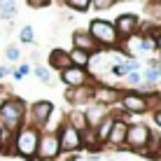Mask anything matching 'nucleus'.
<instances>
[{
	"instance_id": "nucleus-1",
	"label": "nucleus",
	"mask_w": 161,
	"mask_h": 161,
	"mask_svg": "<svg viewBox=\"0 0 161 161\" xmlns=\"http://www.w3.org/2000/svg\"><path fill=\"white\" fill-rule=\"evenodd\" d=\"M26 121V103L21 98H7L0 105V129L16 133Z\"/></svg>"
},
{
	"instance_id": "nucleus-2",
	"label": "nucleus",
	"mask_w": 161,
	"mask_h": 161,
	"mask_svg": "<svg viewBox=\"0 0 161 161\" xmlns=\"http://www.w3.org/2000/svg\"><path fill=\"white\" fill-rule=\"evenodd\" d=\"M37 140H40V129H35L33 124H24L19 131L14 133V140H12V152L31 161V159H35V152H37Z\"/></svg>"
},
{
	"instance_id": "nucleus-3",
	"label": "nucleus",
	"mask_w": 161,
	"mask_h": 161,
	"mask_svg": "<svg viewBox=\"0 0 161 161\" xmlns=\"http://www.w3.org/2000/svg\"><path fill=\"white\" fill-rule=\"evenodd\" d=\"M89 35L96 40L98 47H114L119 42L117 31H114L112 21H105V19H93L89 24Z\"/></svg>"
},
{
	"instance_id": "nucleus-4",
	"label": "nucleus",
	"mask_w": 161,
	"mask_h": 161,
	"mask_svg": "<svg viewBox=\"0 0 161 161\" xmlns=\"http://www.w3.org/2000/svg\"><path fill=\"white\" fill-rule=\"evenodd\" d=\"M149 133H152V131H149L147 124H129L124 147L133 149V152H145L147 142H149Z\"/></svg>"
},
{
	"instance_id": "nucleus-5",
	"label": "nucleus",
	"mask_w": 161,
	"mask_h": 161,
	"mask_svg": "<svg viewBox=\"0 0 161 161\" xmlns=\"http://www.w3.org/2000/svg\"><path fill=\"white\" fill-rule=\"evenodd\" d=\"M58 154H61V149H58V136H56V131H42L40 133V140H37L35 157H40L42 161H52V159H56Z\"/></svg>"
},
{
	"instance_id": "nucleus-6",
	"label": "nucleus",
	"mask_w": 161,
	"mask_h": 161,
	"mask_svg": "<svg viewBox=\"0 0 161 161\" xmlns=\"http://www.w3.org/2000/svg\"><path fill=\"white\" fill-rule=\"evenodd\" d=\"M56 136H58V149H61V152H75V149H82L80 133H77L68 121L61 124V129L56 131Z\"/></svg>"
},
{
	"instance_id": "nucleus-7",
	"label": "nucleus",
	"mask_w": 161,
	"mask_h": 161,
	"mask_svg": "<svg viewBox=\"0 0 161 161\" xmlns=\"http://www.w3.org/2000/svg\"><path fill=\"white\" fill-rule=\"evenodd\" d=\"M119 105H121V110H124L126 114H142V112H147V110H149L147 96H142V93H138V91L121 93Z\"/></svg>"
},
{
	"instance_id": "nucleus-8",
	"label": "nucleus",
	"mask_w": 161,
	"mask_h": 161,
	"mask_svg": "<svg viewBox=\"0 0 161 161\" xmlns=\"http://www.w3.org/2000/svg\"><path fill=\"white\" fill-rule=\"evenodd\" d=\"M54 114V103L52 101H35L31 105V124L35 129H44V124L49 121V117Z\"/></svg>"
},
{
	"instance_id": "nucleus-9",
	"label": "nucleus",
	"mask_w": 161,
	"mask_h": 161,
	"mask_svg": "<svg viewBox=\"0 0 161 161\" xmlns=\"http://www.w3.org/2000/svg\"><path fill=\"white\" fill-rule=\"evenodd\" d=\"M114 31H117L119 40H129L133 33H138V16L136 14H119L114 21Z\"/></svg>"
},
{
	"instance_id": "nucleus-10",
	"label": "nucleus",
	"mask_w": 161,
	"mask_h": 161,
	"mask_svg": "<svg viewBox=\"0 0 161 161\" xmlns=\"http://www.w3.org/2000/svg\"><path fill=\"white\" fill-rule=\"evenodd\" d=\"M73 49H82V52H86L89 56L103 52V47L96 44V40L89 35V31H75L73 33Z\"/></svg>"
},
{
	"instance_id": "nucleus-11",
	"label": "nucleus",
	"mask_w": 161,
	"mask_h": 161,
	"mask_svg": "<svg viewBox=\"0 0 161 161\" xmlns=\"http://www.w3.org/2000/svg\"><path fill=\"white\" fill-rule=\"evenodd\" d=\"M61 80H63V84L68 89H80V86H86L89 73L84 68H75V65H70V68H65L63 73H61Z\"/></svg>"
},
{
	"instance_id": "nucleus-12",
	"label": "nucleus",
	"mask_w": 161,
	"mask_h": 161,
	"mask_svg": "<svg viewBox=\"0 0 161 161\" xmlns=\"http://www.w3.org/2000/svg\"><path fill=\"white\" fill-rule=\"evenodd\" d=\"M91 98L96 101L98 105H105V108H110L112 103H117L119 98H121V93L117 91L114 86H93L91 89Z\"/></svg>"
},
{
	"instance_id": "nucleus-13",
	"label": "nucleus",
	"mask_w": 161,
	"mask_h": 161,
	"mask_svg": "<svg viewBox=\"0 0 161 161\" xmlns=\"http://www.w3.org/2000/svg\"><path fill=\"white\" fill-rule=\"evenodd\" d=\"M126 129H129V121H126V119H114L112 129H110V136H108V142L114 145V147H124Z\"/></svg>"
},
{
	"instance_id": "nucleus-14",
	"label": "nucleus",
	"mask_w": 161,
	"mask_h": 161,
	"mask_svg": "<svg viewBox=\"0 0 161 161\" xmlns=\"http://www.w3.org/2000/svg\"><path fill=\"white\" fill-rule=\"evenodd\" d=\"M110 114V110L105 108V105H98V103H93V105H89V110L84 112V117H86V126L89 129H96L98 124L105 119Z\"/></svg>"
},
{
	"instance_id": "nucleus-15",
	"label": "nucleus",
	"mask_w": 161,
	"mask_h": 161,
	"mask_svg": "<svg viewBox=\"0 0 161 161\" xmlns=\"http://www.w3.org/2000/svg\"><path fill=\"white\" fill-rule=\"evenodd\" d=\"M70 56L68 52H63V49H52V54H49V68L58 70V73H63L65 68H70Z\"/></svg>"
},
{
	"instance_id": "nucleus-16",
	"label": "nucleus",
	"mask_w": 161,
	"mask_h": 161,
	"mask_svg": "<svg viewBox=\"0 0 161 161\" xmlns=\"http://www.w3.org/2000/svg\"><path fill=\"white\" fill-rule=\"evenodd\" d=\"M114 119H119L117 114H112L110 112L108 117H105L101 124L93 129V133H96V140H98V145H103V142H108V136H110V129H112V124H114Z\"/></svg>"
},
{
	"instance_id": "nucleus-17",
	"label": "nucleus",
	"mask_w": 161,
	"mask_h": 161,
	"mask_svg": "<svg viewBox=\"0 0 161 161\" xmlns=\"http://www.w3.org/2000/svg\"><path fill=\"white\" fill-rule=\"evenodd\" d=\"M65 98H68V103L73 105H80V103H86L89 98H91V86H80V89H68L65 91Z\"/></svg>"
},
{
	"instance_id": "nucleus-18",
	"label": "nucleus",
	"mask_w": 161,
	"mask_h": 161,
	"mask_svg": "<svg viewBox=\"0 0 161 161\" xmlns=\"http://www.w3.org/2000/svg\"><path fill=\"white\" fill-rule=\"evenodd\" d=\"M68 56H70V63H73L75 68H84L86 70V65H89V54L86 52H82V49H70Z\"/></svg>"
},
{
	"instance_id": "nucleus-19",
	"label": "nucleus",
	"mask_w": 161,
	"mask_h": 161,
	"mask_svg": "<svg viewBox=\"0 0 161 161\" xmlns=\"http://www.w3.org/2000/svg\"><path fill=\"white\" fill-rule=\"evenodd\" d=\"M68 124L73 126L77 133H82L84 129H89V126H86V117H84V112H80V110H73V112H70Z\"/></svg>"
},
{
	"instance_id": "nucleus-20",
	"label": "nucleus",
	"mask_w": 161,
	"mask_h": 161,
	"mask_svg": "<svg viewBox=\"0 0 161 161\" xmlns=\"http://www.w3.org/2000/svg\"><path fill=\"white\" fill-rule=\"evenodd\" d=\"M19 7H16V0H0V19H14Z\"/></svg>"
},
{
	"instance_id": "nucleus-21",
	"label": "nucleus",
	"mask_w": 161,
	"mask_h": 161,
	"mask_svg": "<svg viewBox=\"0 0 161 161\" xmlns=\"http://www.w3.org/2000/svg\"><path fill=\"white\" fill-rule=\"evenodd\" d=\"M65 5L70 9H75V12H86L91 7V0H65Z\"/></svg>"
},
{
	"instance_id": "nucleus-22",
	"label": "nucleus",
	"mask_w": 161,
	"mask_h": 161,
	"mask_svg": "<svg viewBox=\"0 0 161 161\" xmlns=\"http://www.w3.org/2000/svg\"><path fill=\"white\" fill-rule=\"evenodd\" d=\"M33 73H35V77L37 80H42V82H52V75H49V70L47 68H42V65H35V68H33Z\"/></svg>"
},
{
	"instance_id": "nucleus-23",
	"label": "nucleus",
	"mask_w": 161,
	"mask_h": 161,
	"mask_svg": "<svg viewBox=\"0 0 161 161\" xmlns=\"http://www.w3.org/2000/svg\"><path fill=\"white\" fill-rule=\"evenodd\" d=\"M140 49H142V52H154V49H157L154 37H152V35H145V37L140 40Z\"/></svg>"
},
{
	"instance_id": "nucleus-24",
	"label": "nucleus",
	"mask_w": 161,
	"mask_h": 161,
	"mask_svg": "<svg viewBox=\"0 0 161 161\" xmlns=\"http://www.w3.org/2000/svg\"><path fill=\"white\" fill-rule=\"evenodd\" d=\"M147 12H149V16H154V19L161 21V0H154V3H149V5H147Z\"/></svg>"
},
{
	"instance_id": "nucleus-25",
	"label": "nucleus",
	"mask_w": 161,
	"mask_h": 161,
	"mask_svg": "<svg viewBox=\"0 0 161 161\" xmlns=\"http://www.w3.org/2000/svg\"><path fill=\"white\" fill-rule=\"evenodd\" d=\"M19 40H21V42H26V44L33 42V28H31V26H24V28L19 31Z\"/></svg>"
},
{
	"instance_id": "nucleus-26",
	"label": "nucleus",
	"mask_w": 161,
	"mask_h": 161,
	"mask_svg": "<svg viewBox=\"0 0 161 161\" xmlns=\"http://www.w3.org/2000/svg\"><path fill=\"white\" fill-rule=\"evenodd\" d=\"M31 73V65H19V68H14L12 70V75H14V80H21V77H26V75H28Z\"/></svg>"
},
{
	"instance_id": "nucleus-27",
	"label": "nucleus",
	"mask_w": 161,
	"mask_h": 161,
	"mask_svg": "<svg viewBox=\"0 0 161 161\" xmlns=\"http://www.w3.org/2000/svg\"><path fill=\"white\" fill-rule=\"evenodd\" d=\"M114 5V0H91V7L96 9H110Z\"/></svg>"
},
{
	"instance_id": "nucleus-28",
	"label": "nucleus",
	"mask_w": 161,
	"mask_h": 161,
	"mask_svg": "<svg viewBox=\"0 0 161 161\" xmlns=\"http://www.w3.org/2000/svg\"><path fill=\"white\" fill-rule=\"evenodd\" d=\"M159 77H161V75H159V70H157V68H147V70H145V75H142V80H147V82H157Z\"/></svg>"
},
{
	"instance_id": "nucleus-29",
	"label": "nucleus",
	"mask_w": 161,
	"mask_h": 161,
	"mask_svg": "<svg viewBox=\"0 0 161 161\" xmlns=\"http://www.w3.org/2000/svg\"><path fill=\"white\" fill-rule=\"evenodd\" d=\"M19 56H21V52H19V47H7V58L9 61H19Z\"/></svg>"
},
{
	"instance_id": "nucleus-30",
	"label": "nucleus",
	"mask_w": 161,
	"mask_h": 161,
	"mask_svg": "<svg viewBox=\"0 0 161 161\" xmlns=\"http://www.w3.org/2000/svg\"><path fill=\"white\" fill-rule=\"evenodd\" d=\"M26 3H28L33 9H40V7H47V5L52 3V0H26Z\"/></svg>"
},
{
	"instance_id": "nucleus-31",
	"label": "nucleus",
	"mask_w": 161,
	"mask_h": 161,
	"mask_svg": "<svg viewBox=\"0 0 161 161\" xmlns=\"http://www.w3.org/2000/svg\"><path fill=\"white\" fill-rule=\"evenodd\" d=\"M126 80H129L131 84H140V82H142V75H140V73H129V75H126Z\"/></svg>"
},
{
	"instance_id": "nucleus-32",
	"label": "nucleus",
	"mask_w": 161,
	"mask_h": 161,
	"mask_svg": "<svg viewBox=\"0 0 161 161\" xmlns=\"http://www.w3.org/2000/svg\"><path fill=\"white\" fill-rule=\"evenodd\" d=\"M154 124L161 129V110H154Z\"/></svg>"
},
{
	"instance_id": "nucleus-33",
	"label": "nucleus",
	"mask_w": 161,
	"mask_h": 161,
	"mask_svg": "<svg viewBox=\"0 0 161 161\" xmlns=\"http://www.w3.org/2000/svg\"><path fill=\"white\" fill-rule=\"evenodd\" d=\"M154 42H157V49H159V52H161V33H159V35H157V37H154Z\"/></svg>"
},
{
	"instance_id": "nucleus-34",
	"label": "nucleus",
	"mask_w": 161,
	"mask_h": 161,
	"mask_svg": "<svg viewBox=\"0 0 161 161\" xmlns=\"http://www.w3.org/2000/svg\"><path fill=\"white\" fill-rule=\"evenodd\" d=\"M159 157H161V145H159Z\"/></svg>"
},
{
	"instance_id": "nucleus-35",
	"label": "nucleus",
	"mask_w": 161,
	"mask_h": 161,
	"mask_svg": "<svg viewBox=\"0 0 161 161\" xmlns=\"http://www.w3.org/2000/svg\"><path fill=\"white\" fill-rule=\"evenodd\" d=\"M114 3H119V0H114Z\"/></svg>"
},
{
	"instance_id": "nucleus-36",
	"label": "nucleus",
	"mask_w": 161,
	"mask_h": 161,
	"mask_svg": "<svg viewBox=\"0 0 161 161\" xmlns=\"http://www.w3.org/2000/svg\"><path fill=\"white\" fill-rule=\"evenodd\" d=\"M0 91H3V89H0Z\"/></svg>"
}]
</instances>
